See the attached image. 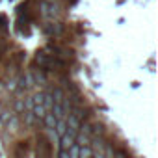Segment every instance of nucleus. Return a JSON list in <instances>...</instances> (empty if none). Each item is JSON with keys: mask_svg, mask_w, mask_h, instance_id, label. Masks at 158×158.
<instances>
[{"mask_svg": "<svg viewBox=\"0 0 158 158\" xmlns=\"http://www.w3.org/2000/svg\"><path fill=\"white\" fill-rule=\"evenodd\" d=\"M50 93H52V101H54V104H61V102H63V99H65V91H63L61 88H54Z\"/></svg>", "mask_w": 158, "mask_h": 158, "instance_id": "obj_7", "label": "nucleus"}, {"mask_svg": "<svg viewBox=\"0 0 158 158\" xmlns=\"http://www.w3.org/2000/svg\"><path fill=\"white\" fill-rule=\"evenodd\" d=\"M45 34H48V35H60L61 32H63V24L61 23H48V24H45Z\"/></svg>", "mask_w": 158, "mask_h": 158, "instance_id": "obj_4", "label": "nucleus"}, {"mask_svg": "<svg viewBox=\"0 0 158 158\" xmlns=\"http://www.w3.org/2000/svg\"><path fill=\"white\" fill-rule=\"evenodd\" d=\"M8 89H10V91L17 89V80H10V82H8Z\"/></svg>", "mask_w": 158, "mask_h": 158, "instance_id": "obj_19", "label": "nucleus"}, {"mask_svg": "<svg viewBox=\"0 0 158 158\" xmlns=\"http://www.w3.org/2000/svg\"><path fill=\"white\" fill-rule=\"evenodd\" d=\"M43 2H47V4H54V2H58V0H43Z\"/></svg>", "mask_w": 158, "mask_h": 158, "instance_id": "obj_21", "label": "nucleus"}, {"mask_svg": "<svg viewBox=\"0 0 158 158\" xmlns=\"http://www.w3.org/2000/svg\"><path fill=\"white\" fill-rule=\"evenodd\" d=\"M43 121H45V125H47L50 130H54V128H56V125H58V119L52 115V112H47V114H45V117H43Z\"/></svg>", "mask_w": 158, "mask_h": 158, "instance_id": "obj_8", "label": "nucleus"}, {"mask_svg": "<svg viewBox=\"0 0 158 158\" xmlns=\"http://www.w3.org/2000/svg\"><path fill=\"white\" fill-rule=\"evenodd\" d=\"M8 130H10V132H17V130H19V117L11 115V117L8 119Z\"/></svg>", "mask_w": 158, "mask_h": 158, "instance_id": "obj_11", "label": "nucleus"}, {"mask_svg": "<svg viewBox=\"0 0 158 158\" xmlns=\"http://www.w3.org/2000/svg\"><path fill=\"white\" fill-rule=\"evenodd\" d=\"M13 108H15V112H17V114H23V112H24V102H23V101L19 99V101H15Z\"/></svg>", "mask_w": 158, "mask_h": 158, "instance_id": "obj_17", "label": "nucleus"}, {"mask_svg": "<svg viewBox=\"0 0 158 158\" xmlns=\"http://www.w3.org/2000/svg\"><path fill=\"white\" fill-rule=\"evenodd\" d=\"M35 156H37V158H50V156H52V145H50V141H48L43 134H41V136H37Z\"/></svg>", "mask_w": 158, "mask_h": 158, "instance_id": "obj_1", "label": "nucleus"}, {"mask_svg": "<svg viewBox=\"0 0 158 158\" xmlns=\"http://www.w3.org/2000/svg\"><path fill=\"white\" fill-rule=\"evenodd\" d=\"M50 61H52V56H48L47 52H43V50H39L37 54H35V63L39 65V69H48L50 67Z\"/></svg>", "mask_w": 158, "mask_h": 158, "instance_id": "obj_2", "label": "nucleus"}, {"mask_svg": "<svg viewBox=\"0 0 158 158\" xmlns=\"http://www.w3.org/2000/svg\"><path fill=\"white\" fill-rule=\"evenodd\" d=\"M65 130H67V125H65V119H61V121H58V125H56V128H54V134L61 138V136L65 134Z\"/></svg>", "mask_w": 158, "mask_h": 158, "instance_id": "obj_12", "label": "nucleus"}, {"mask_svg": "<svg viewBox=\"0 0 158 158\" xmlns=\"http://www.w3.org/2000/svg\"><path fill=\"white\" fill-rule=\"evenodd\" d=\"M2 50H4V45H0V58H2Z\"/></svg>", "mask_w": 158, "mask_h": 158, "instance_id": "obj_22", "label": "nucleus"}, {"mask_svg": "<svg viewBox=\"0 0 158 158\" xmlns=\"http://www.w3.org/2000/svg\"><path fill=\"white\" fill-rule=\"evenodd\" d=\"M30 73H32V78H34V84H39V86L47 84V74H45V71H43V69L34 67Z\"/></svg>", "mask_w": 158, "mask_h": 158, "instance_id": "obj_3", "label": "nucleus"}, {"mask_svg": "<svg viewBox=\"0 0 158 158\" xmlns=\"http://www.w3.org/2000/svg\"><path fill=\"white\" fill-rule=\"evenodd\" d=\"M43 97H45V93L43 91H39V93H35V95H32V101H34V106H43Z\"/></svg>", "mask_w": 158, "mask_h": 158, "instance_id": "obj_15", "label": "nucleus"}, {"mask_svg": "<svg viewBox=\"0 0 158 158\" xmlns=\"http://www.w3.org/2000/svg\"><path fill=\"white\" fill-rule=\"evenodd\" d=\"M2 125H4V123H2V119H0V127H2Z\"/></svg>", "mask_w": 158, "mask_h": 158, "instance_id": "obj_23", "label": "nucleus"}, {"mask_svg": "<svg viewBox=\"0 0 158 158\" xmlns=\"http://www.w3.org/2000/svg\"><path fill=\"white\" fill-rule=\"evenodd\" d=\"M28 141H19L17 149H15V158H26V151H28Z\"/></svg>", "mask_w": 158, "mask_h": 158, "instance_id": "obj_9", "label": "nucleus"}, {"mask_svg": "<svg viewBox=\"0 0 158 158\" xmlns=\"http://www.w3.org/2000/svg\"><path fill=\"white\" fill-rule=\"evenodd\" d=\"M24 115H23V119H24V123L28 125V127H34V123H35V115L32 114V112H23Z\"/></svg>", "mask_w": 158, "mask_h": 158, "instance_id": "obj_14", "label": "nucleus"}, {"mask_svg": "<svg viewBox=\"0 0 158 158\" xmlns=\"http://www.w3.org/2000/svg\"><path fill=\"white\" fill-rule=\"evenodd\" d=\"M24 76V84H26V89H30V88H34L35 84H34V78H32V73L28 71L26 74H23Z\"/></svg>", "mask_w": 158, "mask_h": 158, "instance_id": "obj_16", "label": "nucleus"}, {"mask_svg": "<svg viewBox=\"0 0 158 158\" xmlns=\"http://www.w3.org/2000/svg\"><path fill=\"white\" fill-rule=\"evenodd\" d=\"M114 158H130V156H128V154H127V151H117V152H115V156H114Z\"/></svg>", "mask_w": 158, "mask_h": 158, "instance_id": "obj_18", "label": "nucleus"}, {"mask_svg": "<svg viewBox=\"0 0 158 158\" xmlns=\"http://www.w3.org/2000/svg\"><path fill=\"white\" fill-rule=\"evenodd\" d=\"M32 114L35 115V119H43L47 112H45V108H43V106L39 104V106H34V108H32Z\"/></svg>", "mask_w": 158, "mask_h": 158, "instance_id": "obj_13", "label": "nucleus"}, {"mask_svg": "<svg viewBox=\"0 0 158 158\" xmlns=\"http://www.w3.org/2000/svg\"><path fill=\"white\" fill-rule=\"evenodd\" d=\"M74 143H76L78 147L91 145V136H88V134H84V132L78 130V132H76V136H74Z\"/></svg>", "mask_w": 158, "mask_h": 158, "instance_id": "obj_5", "label": "nucleus"}, {"mask_svg": "<svg viewBox=\"0 0 158 158\" xmlns=\"http://www.w3.org/2000/svg\"><path fill=\"white\" fill-rule=\"evenodd\" d=\"M78 158H93V147L91 145L80 147L78 149Z\"/></svg>", "mask_w": 158, "mask_h": 158, "instance_id": "obj_10", "label": "nucleus"}, {"mask_svg": "<svg viewBox=\"0 0 158 158\" xmlns=\"http://www.w3.org/2000/svg\"><path fill=\"white\" fill-rule=\"evenodd\" d=\"M73 145H74V138H73L71 134L65 132V134L60 138V149H61V151H69Z\"/></svg>", "mask_w": 158, "mask_h": 158, "instance_id": "obj_6", "label": "nucleus"}, {"mask_svg": "<svg viewBox=\"0 0 158 158\" xmlns=\"http://www.w3.org/2000/svg\"><path fill=\"white\" fill-rule=\"evenodd\" d=\"M60 158H71V156H69L67 151H61V152H60Z\"/></svg>", "mask_w": 158, "mask_h": 158, "instance_id": "obj_20", "label": "nucleus"}]
</instances>
